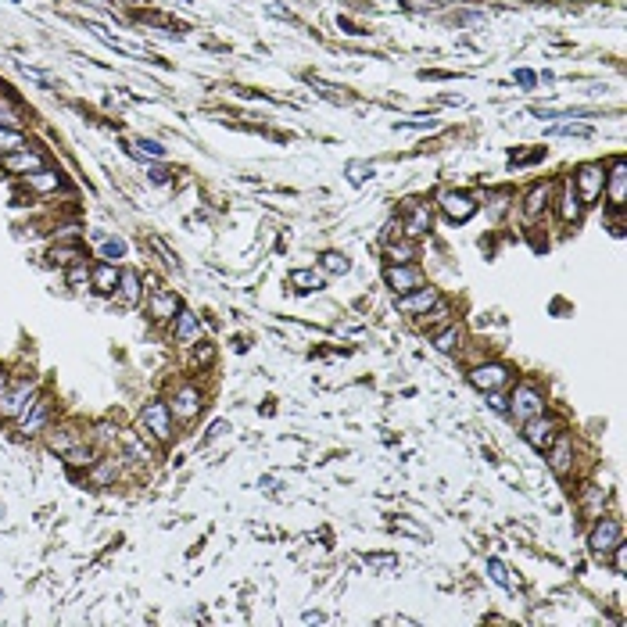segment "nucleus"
I'll return each instance as SVG.
<instances>
[{"mask_svg":"<svg viewBox=\"0 0 627 627\" xmlns=\"http://www.w3.org/2000/svg\"><path fill=\"white\" fill-rule=\"evenodd\" d=\"M545 413V394L534 387V384H517L512 387V394L505 398V416L509 420H531V416H541Z\"/></svg>","mask_w":627,"mask_h":627,"instance_id":"nucleus-1","label":"nucleus"},{"mask_svg":"<svg viewBox=\"0 0 627 627\" xmlns=\"http://www.w3.org/2000/svg\"><path fill=\"white\" fill-rule=\"evenodd\" d=\"M140 430H147L154 441H173V409L168 402H151L140 409Z\"/></svg>","mask_w":627,"mask_h":627,"instance_id":"nucleus-2","label":"nucleus"},{"mask_svg":"<svg viewBox=\"0 0 627 627\" xmlns=\"http://www.w3.org/2000/svg\"><path fill=\"white\" fill-rule=\"evenodd\" d=\"M541 455L548 459V470H552L559 481H566L570 473H574V437H570L566 430H559L556 441H552Z\"/></svg>","mask_w":627,"mask_h":627,"instance_id":"nucleus-3","label":"nucleus"},{"mask_svg":"<svg viewBox=\"0 0 627 627\" xmlns=\"http://www.w3.org/2000/svg\"><path fill=\"white\" fill-rule=\"evenodd\" d=\"M33 398H36V380H18V384L4 387V394H0V416H4V420H18L29 409Z\"/></svg>","mask_w":627,"mask_h":627,"instance_id":"nucleus-4","label":"nucleus"},{"mask_svg":"<svg viewBox=\"0 0 627 627\" xmlns=\"http://www.w3.org/2000/svg\"><path fill=\"white\" fill-rule=\"evenodd\" d=\"M552 205H556L559 222H566V226H577L581 215H585V201H581L574 180H563V183H559V190L552 194Z\"/></svg>","mask_w":627,"mask_h":627,"instance_id":"nucleus-5","label":"nucleus"},{"mask_svg":"<svg viewBox=\"0 0 627 627\" xmlns=\"http://www.w3.org/2000/svg\"><path fill=\"white\" fill-rule=\"evenodd\" d=\"M620 541H623V524H620V520H613V517L595 520V527H592V534H588V548H592V556L606 559L609 548L620 545Z\"/></svg>","mask_w":627,"mask_h":627,"instance_id":"nucleus-6","label":"nucleus"},{"mask_svg":"<svg viewBox=\"0 0 627 627\" xmlns=\"http://www.w3.org/2000/svg\"><path fill=\"white\" fill-rule=\"evenodd\" d=\"M520 427H524V430H520V434H524V441H527L534 451H545V448L556 441V434L563 430V427H559V420H552V416H545V413H541V416L524 420Z\"/></svg>","mask_w":627,"mask_h":627,"instance_id":"nucleus-7","label":"nucleus"},{"mask_svg":"<svg viewBox=\"0 0 627 627\" xmlns=\"http://www.w3.org/2000/svg\"><path fill=\"white\" fill-rule=\"evenodd\" d=\"M509 380H512V373H509V366H502V362H481V366L470 369V384H473L477 391H484V394L502 391Z\"/></svg>","mask_w":627,"mask_h":627,"instance_id":"nucleus-8","label":"nucleus"},{"mask_svg":"<svg viewBox=\"0 0 627 627\" xmlns=\"http://www.w3.org/2000/svg\"><path fill=\"white\" fill-rule=\"evenodd\" d=\"M437 205H441V212H444L451 222H470V219L477 215V208H481L477 197L466 194V190H444Z\"/></svg>","mask_w":627,"mask_h":627,"instance_id":"nucleus-9","label":"nucleus"},{"mask_svg":"<svg viewBox=\"0 0 627 627\" xmlns=\"http://www.w3.org/2000/svg\"><path fill=\"white\" fill-rule=\"evenodd\" d=\"M384 280H387V287L394 294H409V291H416L420 283H423V272H420L416 262H409V265H387Z\"/></svg>","mask_w":627,"mask_h":627,"instance_id":"nucleus-10","label":"nucleus"},{"mask_svg":"<svg viewBox=\"0 0 627 627\" xmlns=\"http://www.w3.org/2000/svg\"><path fill=\"white\" fill-rule=\"evenodd\" d=\"M602 190H606L609 208H623V201H627V161L623 158H616L609 165V173L602 180Z\"/></svg>","mask_w":627,"mask_h":627,"instance_id":"nucleus-11","label":"nucleus"},{"mask_svg":"<svg viewBox=\"0 0 627 627\" xmlns=\"http://www.w3.org/2000/svg\"><path fill=\"white\" fill-rule=\"evenodd\" d=\"M441 294H437V287H427V283H420L416 291H409V294H398V312H405V316H423V312H430V305L437 301Z\"/></svg>","mask_w":627,"mask_h":627,"instance_id":"nucleus-12","label":"nucleus"},{"mask_svg":"<svg viewBox=\"0 0 627 627\" xmlns=\"http://www.w3.org/2000/svg\"><path fill=\"white\" fill-rule=\"evenodd\" d=\"M602 180H606V173H602L599 165H581L577 173H574V187H577V194H581L585 205H592L602 194Z\"/></svg>","mask_w":627,"mask_h":627,"instance_id":"nucleus-13","label":"nucleus"},{"mask_svg":"<svg viewBox=\"0 0 627 627\" xmlns=\"http://www.w3.org/2000/svg\"><path fill=\"white\" fill-rule=\"evenodd\" d=\"M47 420H50V402H47V398H33L29 409L18 416V430L25 437H33V434H40L47 427Z\"/></svg>","mask_w":627,"mask_h":627,"instance_id":"nucleus-14","label":"nucleus"},{"mask_svg":"<svg viewBox=\"0 0 627 627\" xmlns=\"http://www.w3.org/2000/svg\"><path fill=\"white\" fill-rule=\"evenodd\" d=\"M430 226H434V212H430V205L427 201H416L413 208H409V215H405V237L409 241H420V237H427L430 234Z\"/></svg>","mask_w":627,"mask_h":627,"instance_id":"nucleus-15","label":"nucleus"},{"mask_svg":"<svg viewBox=\"0 0 627 627\" xmlns=\"http://www.w3.org/2000/svg\"><path fill=\"white\" fill-rule=\"evenodd\" d=\"M552 194H556L552 183H534V187L527 190V197H524V219H527V222L541 219V215L548 212V205H552Z\"/></svg>","mask_w":627,"mask_h":627,"instance_id":"nucleus-16","label":"nucleus"},{"mask_svg":"<svg viewBox=\"0 0 627 627\" xmlns=\"http://www.w3.org/2000/svg\"><path fill=\"white\" fill-rule=\"evenodd\" d=\"M173 416H180V420H194L197 413H201V391L197 387H180L176 394H173Z\"/></svg>","mask_w":627,"mask_h":627,"instance_id":"nucleus-17","label":"nucleus"},{"mask_svg":"<svg viewBox=\"0 0 627 627\" xmlns=\"http://www.w3.org/2000/svg\"><path fill=\"white\" fill-rule=\"evenodd\" d=\"M4 168H8V173H18V176H29V173H36V168H43V154H36V151H25V147H18V151H8V158H4Z\"/></svg>","mask_w":627,"mask_h":627,"instance_id":"nucleus-18","label":"nucleus"},{"mask_svg":"<svg viewBox=\"0 0 627 627\" xmlns=\"http://www.w3.org/2000/svg\"><path fill=\"white\" fill-rule=\"evenodd\" d=\"M90 283H93L97 294H115V287H119V269H115V262H97V265H90Z\"/></svg>","mask_w":627,"mask_h":627,"instance_id":"nucleus-19","label":"nucleus"},{"mask_svg":"<svg viewBox=\"0 0 627 627\" xmlns=\"http://www.w3.org/2000/svg\"><path fill=\"white\" fill-rule=\"evenodd\" d=\"M147 312H151V319H173L176 312H180V294H173V291H154L151 294V301H147Z\"/></svg>","mask_w":627,"mask_h":627,"instance_id":"nucleus-20","label":"nucleus"},{"mask_svg":"<svg viewBox=\"0 0 627 627\" xmlns=\"http://www.w3.org/2000/svg\"><path fill=\"white\" fill-rule=\"evenodd\" d=\"M173 337L180 340V345H194V340H201V323L194 312L180 309L176 312V323H173Z\"/></svg>","mask_w":627,"mask_h":627,"instance_id":"nucleus-21","label":"nucleus"},{"mask_svg":"<svg viewBox=\"0 0 627 627\" xmlns=\"http://www.w3.org/2000/svg\"><path fill=\"white\" fill-rule=\"evenodd\" d=\"M115 294H119V305H126V309H133V305L140 301V276H137L133 269H122V272H119Z\"/></svg>","mask_w":627,"mask_h":627,"instance_id":"nucleus-22","label":"nucleus"},{"mask_svg":"<svg viewBox=\"0 0 627 627\" xmlns=\"http://www.w3.org/2000/svg\"><path fill=\"white\" fill-rule=\"evenodd\" d=\"M463 337H466V333H463V326L451 319L448 326H441V330L434 333V348H437V352H444V355H451L455 348L463 345Z\"/></svg>","mask_w":627,"mask_h":627,"instance_id":"nucleus-23","label":"nucleus"},{"mask_svg":"<svg viewBox=\"0 0 627 627\" xmlns=\"http://www.w3.org/2000/svg\"><path fill=\"white\" fill-rule=\"evenodd\" d=\"M90 33H93L100 43H108L111 50H119V54H130V58H147V50H144V47H137V43H126V40H119V36H111L104 25H90Z\"/></svg>","mask_w":627,"mask_h":627,"instance_id":"nucleus-24","label":"nucleus"},{"mask_svg":"<svg viewBox=\"0 0 627 627\" xmlns=\"http://www.w3.org/2000/svg\"><path fill=\"white\" fill-rule=\"evenodd\" d=\"M420 258V248H416V241H387V262L391 265H409V262H416Z\"/></svg>","mask_w":627,"mask_h":627,"instance_id":"nucleus-25","label":"nucleus"},{"mask_svg":"<svg viewBox=\"0 0 627 627\" xmlns=\"http://www.w3.org/2000/svg\"><path fill=\"white\" fill-rule=\"evenodd\" d=\"M25 187L36 190V194H50V190H58V187H62V176H58V173H50V168H36V173L25 176Z\"/></svg>","mask_w":627,"mask_h":627,"instance_id":"nucleus-26","label":"nucleus"},{"mask_svg":"<svg viewBox=\"0 0 627 627\" xmlns=\"http://www.w3.org/2000/svg\"><path fill=\"white\" fill-rule=\"evenodd\" d=\"M420 319H423V326H427V330H430V333H437V330H441V326H448V323H451V305H448V301H441V298H437V301H434V305H430V312H423V316H420Z\"/></svg>","mask_w":627,"mask_h":627,"instance_id":"nucleus-27","label":"nucleus"},{"mask_svg":"<svg viewBox=\"0 0 627 627\" xmlns=\"http://www.w3.org/2000/svg\"><path fill=\"white\" fill-rule=\"evenodd\" d=\"M79 258H86V251H83V244H79V241H69V244H54V248H50V262L72 265V262H79Z\"/></svg>","mask_w":627,"mask_h":627,"instance_id":"nucleus-28","label":"nucleus"},{"mask_svg":"<svg viewBox=\"0 0 627 627\" xmlns=\"http://www.w3.org/2000/svg\"><path fill=\"white\" fill-rule=\"evenodd\" d=\"M291 287H298L301 294H312V291L323 287V276H319L316 269H294V272H291Z\"/></svg>","mask_w":627,"mask_h":627,"instance_id":"nucleus-29","label":"nucleus"},{"mask_svg":"<svg viewBox=\"0 0 627 627\" xmlns=\"http://www.w3.org/2000/svg\"><path fill=\"white\" fill-rule=\"evenodd\" d=\"M602 505H606V491L595 488V484H588L585 495H581V509L588 512V517H602Z\"/></svg>","mask_w":627,"mask_h":627,"instance_id":"nucleus-30","label":"nucleus"},{"mask_svg":"<svg viewBox=\"0 0 627 627\" xmlns=\"http://www.w3.org/2000/svg\"><path fill=\"white\" fill-rule=\"evenodd\" d=\"M65 463H69L72 470H83V466L90 470V466H93V448H90V444H72V448L65 451Z\"/></svg>","mask_w":627,"mask_h":627,"instance_id":"nucleus-31","label":"nucleus"},{"mask_svg":"<svg viewBox=\"0 0 627 627\" xmlns=\"http://www.w3.org/2000/svg\"><path fill=\"white\" fill-rule=\"evenodd\" d=\"M319 265H323L330 276H345V272L352 269V262L340 255V251H323V255H319Z\"/></svg>","mask_w":627,"mask_h":627,"instance_id":"nucleus-32","label":"nucleus"},{"mask_svg":"<svg viewBox=\"0 0 627 627\" xmlns=\"http://www.w3.org/2000/svg\"><path fill=\"white\" fill-rule=\"evenodd\" d=\"M373 173H376V165H373V161H359V158H355V161H348V165H345V176H348L355 187H362Z\"/></svg>","mask_w":627,"mask_h":627,"instance_id":"nucleus-33","label":"nucleus"},{"mask_svg":"<svg viewBox=\"0 0 627 627\" xmlns=\"http://www.w3.org/2000/svg\"><path fill=\"white\" fill-rule=\"evenodd\" d=\"M488 574H491V581L502 585V588H517V581H512V570H509L502 559H488Z\"/></svg>","mask_w":627,"mask_h":627,"instance_id":"nucleus-34","label":"nucleus"},{"mask_svg":"<svg viewBox=\"0 0 627 627\" xmlns=\"http://www.w3.org/2000/svg\"><path fill=\"white\" fill-rule=\"evenodd\" d=\"M65 280H69V287H76V291H79V287H86V283H90V265H86V258L72 262Z\"/></svg>","mask_w":627,"mask_h":627,"instance_id":"nucleus-35","label":"nucleus"},{"mask_svg":"<svg viewBox=\"0 0 627 627\" xmlns=\"http://www.w3.org/2000/svg\"><path fill=\"white\" fill-rule=\"evenodd\" d=\"M595 130L588 126V122H563V126H556L552 130V137H581V140H588Z\"/></svg>","mask_w":627,"mask_h":627,"instance_id":"nucleus-36","label":"nucleus"},{"mask_svg":"<svg viewBox=\"0 0 627 627\" xmlns=\"http://www.w3.org/2000/svg\"><path fill=\"white\" fill-rule=\"evenodd\" d=\"M100 255H104L108 262H119V258L126 255V241H122V237H108V241L100 244Z\"/></svg>","mask_w":627,"mask_h":627,"instance_id":"nucleus-37","label":"nucleus"},{"mask_svg":"<svg viewBox=\"0 0 627 627\" xmlns=\"http://www.w3.org/2000/svg\"><path fill=\"white\" fill-rule=\"evenodd\" d=\"M25 140H22V133L18 130H11V126H0V151H18Z\"/></svg>","mask_w":627,"mask_h":627,"instance_id":"nucleus-38","label":"nucleus"},{"mask_svg":"<svg viewBox=\"0 0 627 627\" xmlns=\"http://www.w3.org/2000/svg\"><path fill=\"white\" fill-rule=\"evenodd\" d=\"M90 481H93V484H100V488H104L108 481H115V459H104L100 466H93Z\"/></svg>","mask_w":627,"mask_h":627,"instance_id":"nucleus-39","label":"nucleus"},{"mask_svg":"<svg viewBox=\"0 0 627 627\" xmlns=\"http://www.w3.org/2000/svg\"><path fill=\"white\" fill-rule=\"evenodd\" d=\"M133 154H140V158H144V154H147V158H165V147H161L158 140H137V144H133Z\"/></svg>","mask_w":627,"mask_h":627,"instance_id":"nucleus-40","label":"nucleus"},{"mask_svg":"<svg viewBox=\"0 0 627 627\" xmlns=\"http://www.w3.org/2000/svg\"><path fill=\"white\" fill-rule=\"evenodd\" d=\"M312 86H316V90H319V93L326 97V100H333V104H348V100H352L348 93H337V90H333V86H330L326 79H312Z\"/></svg>","mask_w":627,"mask_h":627,"instance_id":"nucleus-41","label":"nucleus"},{"mask_svg":"<svg viewBox=\"0 0 627 627\" xmlns=\"http://www.w3.org/2000/svg\"><path fill=\"white\" fill-rule=\"evenodd\" d=\"M437 122L430 119V115H423V119H398L394 122V130H434Z\"/></svg>","mask_w":627,"mask_h":627,"instance_id":"nucleus-42","label":"nucleus"},{"mask_svg":"<svg viewBox=\"0 0 627 627\" xmlns=\"http://www.w3.org/2000/svg\"><path fill=\"white\" fill-rule=\"evenodd\" d=\"M366 563H369L373 570H384V574H391V570L398 566V559H394V556H366Z\"/></svg>","mask_w":627,"mask_h":627,"instance_id":"nucleus-43","label":"nucleus"},{"mask_svg":"<svg viewBox=\"0 0 627 627\" xmlns=\"http://www.w3.org/2000/svg\"><path fill=\"white\" fill-rule=\"evenodd\" d=\"M609 556H613L616 574H623V566H627V545H623V541H620V545H613V548H609Z\"/></svg>","mask_w":627,"mask_h":627,"instance_id":"nucleus-44","label":"nucleus"},{"mask_svg":"<svg viewBox=\"0 0 627 627\" xmlns=\"http://www.w3.org/2000/svg\"><path fill=\"white\" fill-rule=\"evenodd\" d=\"M18 119H22L18 111H15L11 104H4V100H0V126H15Z\"/></svg>","mask_w":627,"mask_h":627,"instance_id":"nucleus-45","label":"nucleus"},{"mask_svg":"<svg viewBox=\"0 0 627 627\" xmlns=\"http://www.w3.org/2000/svg\"><path fill=\"white\" fill-rule=\"evenodd\" d=\"M517 83H520V90H534L538 76H534L531 69H517Z\"/></svg>","mask_w":627,"mask_h":627,"instance_id":"nucleus-46","label":"nucleus"},{"mask_svg":"<svg viewBox=\"0 0 627 627\" xmlns=\"http://www.w3.org/2000/svg\"><path fill=\"white\" fill-rule=\"evenodd\" d=\"M226 430H230V423H226V420H215V423H212V430H208V437H205V444H208V441H215V437H222Z\"/></svg>","mask_w":627,"mask_h":627,"instance_id":"nucleus-47","label":"nucleus"},{"mask_svg":"<svg viewBox=\"0 0 627 627\" xmlns=\"http://www.w3.org/2000/svg\"><path fill=\"white\" fill-rule=\"evenodd\" d=\"M488 402H491V409H495V413H502V416H505V394H502V391H491V394H488Z\"/></svg>","mask_w":627,"mask_h":627,"instance_id":"nucleus-48","label":"nucleus"},{"mask_svg":"<svg viewBox=\"0 0 627 627\" xmlns=\"http://www.w3.org/2000/svg\"><path fill=\"white\" fill-rule=\"evenodd\" d=\"M173 176H168V168H161V165H154L151 168V183H168Z\"/></svg>","mask_w":627,"mask_h":627,"instance_id":"nucleus-49","label":"nucleus"},{"mask_svg":"<svg viewBox=\"0 0 627 627\" xmlns=\"http://www.w3.org/2000/svg\"><path fill=\"white\" fill-rule=\"evenodd\" d=\"M384 623H416V620H409V616H384Z\"/></svg>","mask_w":627,"mask_h":627,"instance_id":"nucleus-50","label":"nucleus"},{"mask_svg":"<svg viewBox=\"0 0 627 627\" xmlns=\"http://www.w3.org/2000/svg\"><path fill=\"white\" fill-rule=\"evenodd\" d=\"M201 359H205V362L212 359V345H205V348H197V362H201Z\"/></svg>","mask_w":627,"mask_h":627,"instance_id":"nucleus-51","label":"nucleus"},{"mask_svg":"<svg viewBox=\"0 0 627 627\" xmlns=\"http://www.w3.org/2000/svg\"><path fill=\"white\" fill-rule=\"evenodd\" d=\"M4 387H8V376H4V373H0V394H4Z\"/></svg>","mask_w":627,"mask_h":627,"instance_id":"nucleus-52","label":"nucleus"}]
</instances>
